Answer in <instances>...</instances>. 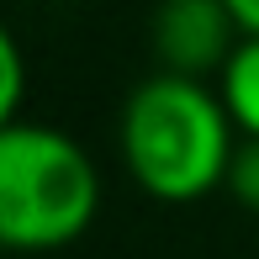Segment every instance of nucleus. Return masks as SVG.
I'll return each instance as SVG.
<instances>
[{
  "label": "nucleus",
  "mask_w": 259,
  "mask_h": 259,
  "mask_svg": "<svg viewBox=\"0 0 259 259\" xmlns=\"http://www.w3.org/2000/svg\"><path fill=\"white\" fill-rule=\"evenodd\" d=\"M116 148H122V169L148 201L191 206L222 191L233 148H238V127L217 85L154 69L122 101Z\"/></svg>",
  "instance_id": "nucleus-1"
},
{
  "label": "nucleus",
  "mask_w": 259,
  "mask_h": 259,
  "mask_svg": "<svg viewBox=\"0 0 259 259\" xmlns=\"http://www.w3.org/2000/svg\"><path fill=\"white\" fill-rule=\"evenodd\" d=\"M101 211V169L79 138L48 122L0 133V249L58 254L90 233Z\"/></svg>",
  "instance_id": "nucleus-2"
},
{
  "label": "nucleus",
  "mask_w": 259,
  "mask_h": 259,
  "mask_svg": "<svg viewBox=\"0 0 259 259\" xmlns=\"http://www.w3.org/2000/svg\"><path fill=\"white\" fill-rule=\"evenodd\" d=\"M238 42H243V32L233 21L228 0H159L154 16H148L154 64L164 74H180V79L217 85V74L228 69Z\"/></svg>",
  "instance_id": "nucleus-3"
},
{
  "label": "nucleus",
  "mask_w": 259,
  "mask_h": 259,
  "mask_svg": "<svg viewBox=\"0 0 259 259\" xmlns=\"http://www.w3.org/2000/svg\"><path fill=\"white\" fill-rule=\"evenodd\" d=\"M217 96L228 106L238 138H259V37H243L233 48L228 69L217 74Z\"/></svg>",
  "instance_id": "nucleus-4"
},
{
  "label": "nucleus",
  "mask_w": 259,
  "mask_h": 259,
  "mask_svg": "<svg viewBox=\"0 0 259 259\" xmlns=\"http://www.w3.org/2000/svg\"><path fill=\"white\" fill-rule=\"evenodd\" d=\"M21 101H27V58H21L16 32L0 21V133L21 122Z\"/></svg>",
  "instance_id": "nucleus-5"
},
{
  "label": "nucleus",
  "mask_w": 259,
  "mask_h": 259,
  "mask_svg": "<svg viewBox=\"0 0 259 259\" xmlns=\"http://www.w3.org/2000/svg\"><path fill=\"white\" fill-rule=\"evenodd\" d=\"M222 191L233 196V206H238V211H254V217H259V138H238Z\"/></svg>",
  "instance_id": "nucleus-6"
},
{
  "label": "nucleus",
  "mask_w": 259,
  "mask_h": 259,
  "mask_svg": "<svg viewBox=\"0 0 259 259\" xmlns=\"http://www.w3.org/2000/svg\"><path fill=\"white\" fill-rule=\"evenodd\" d=\"M228 11H233L243 37H259V0H228Z\"/></svg>",
  "instance_id": "nucleus-7"
}]
</instances>
